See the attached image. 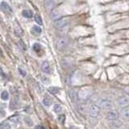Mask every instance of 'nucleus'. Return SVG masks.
Returning a JSON list of instances; mask_svg holds the SVG:
<instances>
[{"label": "nucleus", "mask_w": 129, "mask_h": 129, "mask_svg": "<svg viewBox=\"0 0 129 129\" xmlns=\"http://www.w3.org/2000/svg\"><path fill=\"white\" fill-rule=\"evenodd\" d=\"M98 105L100 106L101 109H104V110H111L113 107V103L111 101L110 99H100L99 102H98Z\"/></svg>", "instance_id": "obj_1"}, {"label": "nucleus", "mask_w": 129, "mask_h": 129, "mask_svg": "<svg viewBox=\"0 0 129 129\" xmlns=\"http://www.w3.org/2000/svg\"><path fill=\"white\" fill-rule=\"evenodd\" d=\"M120 117V113L118 111L115 109H111L109 110L107 113H106V118L108 121H113L115 120V119H118Z\"/></svg>", "instance_id": "obj_2"}, {"label": "nucleus", "mask_w": 129, "mask_h": 129, "mask_svg": "<svg viewBox=\"0 0 129 129\" xmlns=\"http://www.w3.org/2000/svg\"><path fill=\"white\" fill-rule=\"evenodd\" d=\"M69 44V40L68 38L64 36L59 37L56 41V46L59 50H63Z\"/></svg>", "instance_id": "obj_3"}, {"label": "nucleus", "mask_w": 129, "mask_h": 129, "mask_svg": "<svg viewBox=\"0 0 129 129\" xmlns=\"http://www.w3.org/2000/svg\"><path fill=\"white\" fill-rule=\"evenodd\" d=\"M88 111H88L89 114H90L91 117L96 118L99 115L101 108H100V106L98 104H91L88 109Z\"/></svg>", "instance_id": "obj_4"}, {"label": "nucleus", "mask_w": 129, "mask_h": 129, "mask_svg": "<svg viewBox=\"0 0 129 129\" xmlns=\"http://www.w3.org/2000/svg\"><path fill=\"white\" fill-rule=\"evenodd\" d=\"M117 105L119 107H127L129 105V97L128 96H122L117 99Z\"/></svg>", "instance_id": "obj_5"}, {"label": "nucleus", "mask_w": 129, "mask_h": 129, "mask_svg": "<svg viewBox=\"0 0 129 129\" xmlns=\"http://www.w3.org/2000/svg\"><path fill=\"white\" fill-rule=\"evenodd\" d=\"M108 126L111 129H121L123 128V121L119 120V119L113 121H109Z\"/></svg>", "instance_id": "obj_6"}, {"label": "nucleus", "mask_w": 129, "mask_h": 129, "mask_svg": "<svg viewBox=\"0 0 129 129\" xmlns=\"http://www.w3.org/2000/svg\"><path fill=\"white\" fill-rule=\"evenodd\" d=\"M91 94H92V92H90L89 89L84 88L78 92V97L81 99H86L91 96Z\"/></svg>", "instance_id": "obj_7"}, {"label": "nucleus", "mask_w": 129, "mask_h": 129, "mask_svg": "<svg viewBox=\"0 0 129 129\" xmlns=\"http://www.w3.org/2000/svg\"><path fill=\"white\" fill-rule=\"evenodd\" d=\"M120 118L122 121H129V107H124L120 111Z\"/></svg>", "instance_id": "obj_8"}, {"label": "nucleus", "mask_w": 129, "mask_h": 129, "mask_svg": "<svg viewBox=\"0 0 129 129\" xmlns=\"http://www.w3.org/2000/svg\"><path fill=\"white\" fill-rule=\"evenodd\" d=\"M1 8L4 12L6 14H12V8L9 6L8 3H6V2H2L1 3Z\"/></svg>", "instance_id": "obj_9"}, {"label": "nucleus", "mask_w": 129, "mask_h": 129, "mask_svg": "<svg viewBox=\"0 0 129 129\" xmlns=\"http://www.w3.org/2000/svg\"><path fill=\"white\" fill-rule=\"evenodd\" d=\"M41 70L43 71L44 73H51V68L50 64L48 61H43L41 64Z\"/></svg>", "instance_id": "obj_10"}, {"label": "nucleus", "mask_w": 129, "mask_h": 129, "mask_svg": "<svg viewBox=\"0 0 129 129\" xmlns=\"http://www.w3.org/2000/svg\"><path fill=\"white\" fill-rule=\"evenodd\" d=\"M66 25H67V21L64 20V19H59L55 22V26L57 28H63Z\"/></svg>", "instance_id": "obj_11"}, {"label": "nucleus", "mask_w": 129, "mask_h": 129, "mask_svg": "<svg viewBox=\"0 0 129 129\" xmlns=\"http://www.w3.org/2000/svg\"><path fill=\"white\" fill-rule=\"evenodd\" d=\"M59 17H60V12L58 10L55 9V10H53L51 12V19H53V20H56V19H59Z\"/></svg>", "instance_id": "obj_12"}, {"label": "nucleus", "mask_w": 129, "mask_h": 129, "mask_svg": "<svg viewBox=\"0 0 129 129\" xmlns=\"http://www.w3.org/2000/svg\"><path fill=\"white\" fill-rule=\"evenodd\" d=\"M53 111H54V112L57 113V114H60V113H61L62 111H63V107H62V106L59 103L55 104V105L53 106Z\"/></svg>", "instance_id": "obj_13"}, {"label": "nucleus", "mask_w": 129, "mask_h": 129, "mask_svg": "<svg viewBox=\"0 0 129 129\" xmlns=\"http://www.w3.org/2000/svg\"><path fill=\"white\" fill-rule=\"evenodd\" d=\"M44 4H45V6L48 10H51L53 7V4H54V2L53 0H45L44 2Z\"/></svg>", "instance_id": "obj_14"}, {"label": "nucleus", "mask_w": 129, "mask_h": 129, "mask_svg": "<svg viewBox=\"0 0 129 129\" xmlns=\"http://www.w3.org/2000/svg\"><path fill=\"white\" fill-rule=\"evenodd\" d=\"M24 123L28 127H32L33 126V121L32 120V119L29 116H25L24 117Z\"/></svg>", "instance_id": "obj_15"}, {"label": "nucleus", "mask_w": 129, "mask_h": 129, "mask_svg": "<svg viewBox=\"0 0 129 129\" xmlns=\"http://www.w3.org/2000/svg\"><path fill=\"white\" fill-rule=\"evenodd\" d=\"M1 99L2 100H4V101H6L9 99V93L6 90H3V92L1 93Z\"/></svg>", "instance_id": "obj_16"}, {"label": "nucleus", "mask_w": 129, "mask_h": 129, "mask_svg": "<svg viewBox=\"0 0 129 129\" xmlns=\"http://www.w3.org/2000/svg\"><path fill=\"white\" fill-rule=\"evenodd\" d=\"M32 32L33 33H35V35H39V34H41V28H40V27L38 26H33V28H32Z\"/></svg>", "instance_id": "obj_17"}, {"label": "nucleus", "mask_w": 129, "mask_h": 129, "mask_svg": "<svg viewBox=\"0 0 129 129\" xmlns=\"http://www.w3.org/2000/svg\"><path fill=\"white\" fill-rule=\"evenodd\" d=\"M22 15L26 18H32V12L29 10H24L22 12Z\"/></svg>", "instance_id": "obj_18"}, {"label": "nucleus", "mask_w": 129, "mask_h": 129, "mask_svg": "<svg viewBox=\"0 0 129 129\" xmlns=\"http://www.w3.org/2000/svg\"><path fill=\"white\" fill-rule=\"evenodd\" d=\"M78 111L81 114H86L87 111H87V108L86 107V106L83 105H80L78 106Z\"/></svg>", "instance_id": "obj_19"}, {"label": "nucleus", "mask_w": 129, "mask_h": 129, "mask_svg": "<svg viewBox=\"0 0 129 129\" xmlns=\"http://www.w3.org/2000/svg\"><path fill=\"white\" fill-rule=\"evenodd\" d=\"M48 91L53 94H56L60 91V88L58 87H49L48 88Z\"/></svg>", "instance_id": "obj_20"}, {"label": "nucleus", "mask_w": 129, "mask_h": 129, "mask_svg": "<svg viewBox=\"0 0 129 129\" xmlns=\"http://www.w3.org/2000/svg\"><path fill=\"white\" fill-rule=\"evenodd\" d=\"M1 129H11V124L8 122H3L1 124Z\"/></svg>", "instance_id": "obj_21"}, {"label": "nucleus", "mask_w": 129, "mask_h": 129, "mask_svg": "<svg viewBox=\"0 0 129 129\" xmlns=\"http://www.w3.org/2000/svg\"><path fill=\"white\" fill-rule=\"evenodd\" d=\"M43 103H44V106H50L51 104H52V101H51L49 99H48V98H44V99H43Z\"/></svg>", "instance_id": "obj_22"}, {"label": "nucleus", "mask_w": 129, "mask_h": 129, "mask_svg": "<svg viewBox=\"0 0 129 129\" xmlns=\"http://www.w3.org/2000/svg\"><path fill=\"white\" fill-rule=\"evenodd\" d=\"M35 22H36L37 23L39 24V25H42V23H43V22H42V19H41V15H35Z\"/></svg>", "instance_id": "obj_23"}, {"label": "nucleus", "mask_w": 129, "mask_h": 129, "mask_svg": "<svg viewBox=\"0 0 129 129\" xmlns=\"http://www.w3.org/2000/svg\"><path fill=\"white\" fill-rule=\"evenodd\" d=\"M70 99L74 102L75 98L77 97V92H75L74 90H71L70 92Z\"/></svg>", "instance_id": "obj_24"}, {"label": "nucleus", "mask_w": 129, "mask_h": 129, "mask_svg": "<svg viewBox=\"0 0 129 129\" xmlns=\"http://www.w3.org/2000/svg\"><path fill=\"white\" fill-rule=\"evenodd\" d=\"M33 49H34L36 53H38V51L41 49V45L38 44H35L34 45H33Z\"/></svg>", "instance_id": "obj_25"}, {"label": "nucleus", "mask_w": 129, "mask_h": 129, "mask_svg": "<svg viewBox=\"0 0 129 129\" xmlns=\"http://www.w3.org/2000/svg\"><path fill=\"white\" fill-rule=\"evenodd\" d=\"M41 80H42V82H43L44 84H48V83H49V79L47 78L46 77H41Z\"/></svg>", "instance_id": "obj_26"}, {"label": "nucleus", "mask_w": 129, "mask_h": 129, "mask_svg": "<svg viewBox=\"0 0 129 129\" xmlns=\"http://www.w3.org/2000/svg\"><path fill=\"white\" fill-rule=\"evenodd\" d=\"M19 73H20V75H22L23 77H25L26 76V71L23 70L21 68H19Z\"/></svg>", "instance_id": "obj_27"}, {"label": "nucleus", "mask_w": 129, "mask_h": 129, "mask_svg": "<svg viewBox=\"0 0 129 129\" xmlns=\"http://www.w3.org/2000/svg\"><path fill=\"white\" fill-rule=\"evenodd\" d=\"M124 91H125L126 94L129 96V86H127V87L124 88Z\"/></svg>", "instance_id": "obj_28"}, {"label": "nucleus", "mask_w": 129, "mask_h": 129, "mask_svg": "<svg viewBox=\"0 0 129 129\" xmlns=\"http://www.w3.org/2000/svg\"><path fill=\"white\" fill-rule=\"evenodd\" d=\"M35 129H45V128L41 125H39V126H36L35 127Z\"/></svg>", "instance_id": "obj_29"}, {"label": "nucleus", "mask_w": 129, "mask_h": 129, "mask_svg": "<svg viewBox=\"0 0 129 129\" xmlns=\"http://www.w3.org/2000/svg\"><path fill=\"white\" fill-rule=\"evenodd\" d=\"M121 129H128V128H122Z\"/></svg>", "instance_id": "obj_30"}]
</instances>
